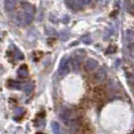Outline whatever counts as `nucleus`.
Segmentation results:
<instances>
[{
  "mask_svg": "<svg viewBox=\"0 0 134 134\" xmlns=\"http://www.w3.org/2000/svg\"><path fill=\"white\" fill-rule=\"evenodd\" d=\"M96 1H97V0H96Z\"/></svg>",
  "mask_w": 134,
  "mask_h": 134,
  "instance_id": "obj_20",
  "label": "nucleus"
},
{
  "mask_svg": "<svg viewBox=\"0 0 134 134\" xmlns=\"http://www.w3.org/2000/svg\"><path fill=\"white\" fill-rule=\"evenodd\" d=\"M105 78H106V71H105V69L100 68V69L96 72L95 79L97 80V82H102L103 80H105Z\"/></svg>",
  "mask_w": 134,
  "mask_h": 134,
  "instance_id": "obj_7",
  "label": "nucleus"
},
{
  "mask_svg": "<svg viewBox=\"0 0 134 134\" xmlns=\"http://www.w3.org/2000/svg\"><path fill=\"white\" fill-rule=\"evenodd\" d=\"M115 51H116V47H109V48L107 49V54L115 53Z\"/></svg>",
  "mask_w": 134,
  "mask_h": 134,
  "instance_id": "obj_17",
  "label": "nucleus"
},
{
  "mask_svg": "<svg viewBox=\"0 0 134 134\" xmlns=\"http://www.w3.org/2000/svg\"><path fill=\"white\" fill-rule=\"evenodd\" d=\"M71 71L70 66H69V60H68V57H64L63 60H60V68H59V74L60 76H66V75Z\"/></svg>",
  "mask_w": 134,
  "mask_h": 134,
  "instance_id": "obj_3",
  "label": "nucleus"
},
{
  "mask_svg": "<svg viewBox=\"0 0 134 134\" xmlns=\"http://www.w3.org/2000/svg\"><path fill=\"white\" fill-rule=\"evenodd\" d=\"M82 41L84 42V43H86V44H90L91 42H92V38H91V36L87 34V35H84L83 37H82Z\"/></svg>",
  "mask_w": 134,
  "mask_h": 134,
  "instance_id": "obj_14",
  "label": "nucleus"
},
{
  "mask_svg": "<svg viewBox=\"0 0 134 134\" xmlns=\"http://www.w3.org/2000/svg\"><path fill=\"white\" fill-rule=\"evenodd\" d=\"M72 113H71V111L69 110V109H64L63 111H62V113H60V119L62 121L66 124V125H70V123H71V120H72Z\"/></svg>",
  "mask_w": 134,
  "mask_h": 134,
  "instance_id": "obj_4",
  "label": "nucleus"
},
{
  "mask_svg": "<svg viewBox=\"0 0 134 134\" xmlns=\"http://www.w3.org/2000/svg\"><path fill=\"white\" fill-rule=\"evenodd\" d=\"M22 90L24 91V93L25 94H30L32 91H34V84H31V83H27V84H24L23 86H22Z\"/></svg>",
  "mask_w": 134,
  "mask_h": 134,
  "instance_id": "obj_10",
  "label": "nucleus"
},
{
  "mask_svg": "<svg viewBox=\"0 0 134 134\" xmlns=\"http://www.w3.org/2000/svg\"><path fill=\"white\" fill-rule=\"evenodd\" d=\"M81 59H82V57L78 55V54H75L74 57H72L69 60V66H70V69L73 72H78L79 71L81 66Z\"/></svg>",
  "mask_w": 134,
  "mask_h": 134,
  "instance_id": "obj_2",
  "label": "nucleus"
},
{
  "mask_svg": "<svg viewBox=\"0 0 134 134\" xmlns=\"http://www.w3.org/2000/svg\"><path fill=\"white\" fill-rule=\"evenodd\" d=\"M16 2L17 0H4V8L7 12L14 10V8L16 6Z\"/></svg>",
  "mask_w": 134,
  "mask_h": 134,
  "instance_id": "obj_6",
  "label": "nucleus"
},
{
  "mask_svg": "<svg viewBox=\"0 0 134 134\" xmlns=\"http://www.w3.org/2000/svg\"><path fill=\"white\" fill-rule=\"evenodd\" d=\"M17 76L19 78H25V77L28 76V69H27L26 65L20 66L19 69L17 70Z\"/></svg>",
  "mask_w": 134,
  "mask_h": 134,
  "instance_id": "obj_8",
  "label": "nucleus"
},
{
  "mask_svg": "<svg viewBox=\"0 0 134 134\" xmlns=\"http://www.w3.org/2000/svg\"><path fill=\"white\" fill-rule=\"evenodd\" d=\"M23 58H24V55H23V54L20 52L18 48H16L15 47V59L18 60H23Z\"/></svg>",
  "mask_w": 134,
  "mask_h": 134,
  "instance_id": "obj_13",
  "label": "nucleus"
},
{
  "mask_svg": "<svg viewBox=\"0 0 134 134\" xmlns=\"http://www.w3.org/2000/svg\"><path fill=\"white\" fill-rule=\"evenodd\" d=\"M84 2H85V4H88V3L91 2V0H84Z\"/></svg>",
  "mask_w": 134,
  "mask_h": 134,
  "instance_id": "obj_18",
  "label": "nucleus"
},
{
  "mask_svg": "<svg viewBox=\"0 0 134 134\" xmlns=\"http://www.w3.org/2000/svg\"><path fill=\"white\" fill-rule=\"evenodd\" d=\"M59 36H60V40L65 41V40H67L68 38L70 37V34H69L68 31H60V34H59Z\"/></svg>",
  "mask_w": 134,
  "mask_h": 134,
  "instance_id": "obj_12",
  "label": "nucleus"
},
{
  "mask_svg": "<svg viewBox=\"0 0 134 134\" xmlns=\"http://www.w3.org/2000/svg\"><path fill=\"white\" fill-rule=\"evenodd\" d=\"M98 66H99V63L94 59H89L85 64V67L88 71H94L98 68Z\"/></svg>",
  "mask_w": 134,
  "mask_h": 134,
  "instance_id": "obj_5",
  "label": "nucleus"
},
{
  "mask_svg": "<svg viewBox=\"0 0 134 134\" xmlns=\"http://www.w3.org/2000/svg\"><path fill=\"white\" fill-rule=\"evenodd\" d=\"M7 86L9 88H11V89H16V90H20V89H22V84L21 83H18V82H15V81H12V80H9L8 81V83H7Z\"/></svg>",
  "mask_w": 134,
  "mask_h": 134,
  "instance_id": "obj_9",
  "label": "nucleus"
},
{
  "mask_svg": "<svg viewBox=\"0 0 134 134\" xmlns=\"http://www.w3.org/2000/svg\"><path fill=\"white\" fill-rule=\"evenodd\" d=\"M15 116H21V115L23 114V109L22 108H17V109H15Z\"/></svg>",
  "mask_w": 134,
  "mask_h": 134,
  "instance_id": "obj_16",
  "label": "nucleus"
},
{
  "mask_svg": "<svg viewBox=\"0 0 134 134\" xmlns=\"http://www.w3.org/2000/svg\"><path fill=\"white\" fill-rule=\"evenodd\" d=\"M23 14H24V23L25 24H29L32 19H34V13H35V9H34V5L29 4V3H24L23 4Z\"/></svg>",
  "mask_w": 134,
  "mask_h": 134,
  "instance_id": "obj_1",
  "label": "nucleus"
},
{
  "mask_svg": "<svg viewBox=\"0 0 134 134\" xmlns=\"http://www.w3.org/2000/svg\"><path fill=\"white\" fill-rule=\"evenodd\" d=\"M36 134H43V133H41V132H38V133H36Z\"/></svg>",
  "mask_w": 134,
  "mask_h": 134,
  "instance_id": "obj_19",
  "label": "nucleus"
},
{
  "mask_svg": "<svg viewBox=\"0 0 134 134\" xmlns=\"http://www.w3.org/2000/svg\"><path fill=\"white\" fill-rule=\"evenodd\" d=\"M66 1V3H67V5L71 9L73 8V9H76V0H65Z\"/></svg>",
  "mask_w": 134,
  "mask_h": 134,
  "instance_id": "obj_15",
  "label": "nucleus"
},
{
  "mask_svg": "<svg viewBox=\"0 0 134 134\" xmlns=\"http://www.w3.org/2000/svg\"><path fill=\"white\" fill-rule=\"evenodd\" d=\"M52 129H53V132L54 134H62V129L59 123L57 122H53L52 123Z\"/></svg>",
  "mask_w": 134,
  "mask_h": 134,
  "instance_id": "obj_11",
  "label": "nucleus"
}]
</instances>
